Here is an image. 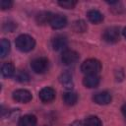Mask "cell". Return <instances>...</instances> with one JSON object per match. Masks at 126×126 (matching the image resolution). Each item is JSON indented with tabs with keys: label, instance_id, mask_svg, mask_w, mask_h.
<instances>
[{
	"label": "cell",
	"instance_id": "1",
	"mask_svg": "<svg viewBox=\"0 0 126 126\" xmlns=\"http://www.w3.org/2000/svg\"><path fill=\"white\" fill-rule=\"evenodd\" d=\"M16 47L22 52H29L33 49L35 45V41L33 37L29 34H21L15 40Z\"/></svg>",
	"mask_w": 126,
	"mask_h": 126
},
{
	"label": "cell",
	"instance_id": "2",
	"mask_svg": "<svg viewBox=\"0 0 126 126\" xmlns=\"http://www.w3.org/2000/svg\"><path fill=\"white\" fill-rule=\"evenodd\" d=\"M101 70V63L97 59L90 58L81 65V71L86 75H97Z\"/></svg>",
	"mask_w": 126,
	"mask_h": 126
},
{
	"label": "cell",
	"instance_id": "3",
	"mask_svg": "<svg viewBox=\"0 0 126 126\" xmlns=\"http://www.w3.org/2000/svg\"><path fill=\"white\" fill-rule=\"evenodd\" d=\"M31 68L36 74H44L49 69V61L45 57L34 58L31 62Z\"/></svg>",
	"mask_w": 126,
	"mask_h": 126
},
{
	"label": "cell",
	"instance_id": "4",
	"mask_svg": "<svg viewBox=\"0 0 126 126\" xmlns=\"http://www.w3.org/2000/svg\"><path fill=\"white\" fill-rule=\"evenodd\" d=\"M120 38V32L117 27H109L104 30L102 33V39L107 43H115Z\"/></svg>",
	"mask_w": 126,
	"mask_h": 126
},
{
	"label": "cell",
	"instance_id": "5",
	"mask_svg": "<svg viewBox=\"0 0 126 126\" xmlns=\"http://www.w3.org/2000/svg\"><path fill=\"white\" fill-rule=\"evenodd\" d=\"M12 96H13L14 100H16L17 102H21V103H28L32 98V94L28 90H24V89L16 90L13 93Z\"/></svg>",
	"mask_w": 126,
	"mask_h": 126
},
{
	"label": "cell",
	"instance_id": "6",
	"mask_svg": "<svg viewBox=\"0 0 126 126\" xmlns=\"http://www.w3.org/2000/svg\"><path fill=\"white\" fill-rule=\"evenodd\" d=\"M61 60L65 65H72L75 64L79 60V53L76 52L75 50L71 49H66L62 52L61 55Z\"/></svg>",
	"mask_w": 126,
	"mask_h": 126
},
{
	"label": "cell",
	"instance_id": "7",
	"mask_svg": "<svg viewBox=\"0 0 126 126\" xmlns=\"http://www.w3.org/2000/svg\"><path fill=\"white\" fill-rule=\"evenodd\" d=\"M55 91L50 88V87H45V88H42L40 91H39V94H38V96L40 98V100L42 102H50L52 101L54 98H55Z\"/></svg>",
	"mask_w": 126,
	"mask_h": 126
},
{
	"label": "cell",
	"instance_id": "8",
	"mask_svg": "<svg viewBox=\"0 0 126 126\" xmlns=\"http://www.w3.org/2000/svg\"><path fill=\"white\" fill-rule=\"evenodd\" d=\"M49 25L54 30H60V29H63L64 27H66L67 19L64 16L59 15V14L52 15V17L50 19V22H49Z\"/></svg>",
	"mask_w": 126,
	"mask_h": 126
},
{
	"label": "cell",
	"instance_id": "9",
	"mask_svg": "<svg viewBox=\"0 0 126 126\" xmlns=\"http://www.w3.org/2000/svg\"><path fill=\"white\" fill-rule=\"evenodd\" d=\"M111 99H112L111 94L108 92H99V93H96L93 96V100L96 104H99V105L108 104V103H110Z\"/></svg>",
	"mask_w": 126,
	"mask_h": 126
},
{
	"label": "cell",
	"instance_id": "10",
	"mask_svg": "<svg viewBox=\"0 0 126 126\" xmlns=\"http://www.w3.org/2000/svg\"><path fill=\"white\" fill-rule=\"evenodd\" d=\"M67 44H68V41H67V38L63 35H56L52 41H51V45H52V48L54 50H63L67 47Z\"/></svg>",
	"mask_w": 126,
	"mask_h": 126
},
{
	"label": "cell",
	"instance_id": "11",
	"mask_svg": "<svg viewBox=\"0 0 126 126\" xmlns=\"http://www.w3.org/2000/svg\"><path fill=\"white\" fill-rule=\"evenodd\" d=\"M100 82V78L98 75H86L83 79V84L86 88L92 89L98 86Z\"/></svg>",
	"mask_w": 126,
	"mask_h": 126
},
{
	"label": "cell",
	"instance_id": "12",
	"mask_svg": "<svg viewBox=\"0 0 126 126\" xmlns=\"http://www.w3.org/2000/svg\"><path fill=\"white\" fill-rule=\"evenodd\" d=\"M36 117L32 114H27L22 116L18 121V126H35Z\"/></svg>",
	"mask_w": 126,
	"mask_h": 126
},
{
	"label": "cell",
	"instance_id": "13",
	"mask_svg": "<svg viewBox=\"0 0 126 126\" xmlns=\"http://www.w3.org/2000/svg\"><path fill=\"white\" fill-rule=\"evenodd\" d=\"M59 81L61 83V85L67 89V90H71L73 88V80H72V75L69 72H64L60 75L59 77Z\"/></svg>",
	"mask_w": 126,
	"mask_h": 126
},
{
	"label": "cell",
	"instance_id": "14",
	"mask_svg": "<svg viewBox=\"0 0 126 126\" xmlns=\"http://www.w3.org/2000/svg\"><path fill=\"white\" fill-rule=\"evenodd\" d=\"M87 16H88L89 21H90L91 23H93V24H99V23H101L102 20H103V15H102L99 11L94 10V9L90 10V11L88 12Z\"/></svg>",
	"mask_w": 126,
	"mask_h": 126
},
{
	"label": "cell",
	"instance_id": "15",
	"mask_svg": "<svg viewBox=\"0 0 126 126\" xmlns=\"http://www.w3.org/2000/svg\"><path fill=\"white\" fill-rule=\"evenodd\" d=\"M15 72H16L15 66L12 62H6L1 67V74L4 78H9V77L14 76Z\"/></svg>",
	"mask_w": 126,
	"mask_h": 126
},
{
	"label": "cell",
	"instance_id": "16",
	"mask_svg": "<svg viewBox=\"0 0 126 126\" xmlns=\"http://www.w3.org/2000/svg\"><path fill=\"white\" fill-rule=\"evenodd\" d=\"M63 101L66 105L72 106L74 104H76V102L78 101V95L76 93L74 92H66L63 94Z\"/></svg>",
	"mask_w": 126,
	"mask_h": 126
},
{
	"label": "cell",
	"instance_id": "17",
	"mask_svg": "<svg viewBox=\"0 0 126 126\" xmlns=\"http://www.w3.org/2000/svg\"><path fill=\"white\" fill-rule=\"evenodd\" d=\"M53 14L49 13V12H40L39 14L36 15V22L38 25H43V24H47L50 22V19L52 17Z\"/></svg>",
	"mask_w": 126,
	"mask_h": 126
},
{
	"label": "cell",
	"instance_id": "18",
	"mask_svg": "<svg viewBox=\"0 0 126 126\" xmlns=\"http://www.w3.org/2000/svg\"><path fill=\"white\" fill-rule=\"evenodd\" d=\"M10 41L6 38H2L1 39V43H0V56L1 58H4L8 55V53L10 52Z\"/></svg>",
	"mask_w": 126,
	"mask_h": 126
},
{
	"label": "cell",
	"instance_id": "19",
	"mask_svg": "<svg viewBox=\"0 0 126 126\" xmlns=\"http://www.w3.org/2000/svg\"><path fill=\"white\" fill-rule=\"evenodd\" d=\"M13 77L17 82H20V83H26V82H29L30 80L29 74L24 70H16Z\"/></svg>",
	"mask_w": 126,
	"mask_h": 126
},
{
	"label": "cell",
	"instance_id": "20",
	"mask_svg": "<svg viewBox=\"0 0 126 126\" xmlns=\"http://www.w3.org/2000/svg\"><path fill=\"white\" fill-rule=\"evenodd\" d=\"M84 126H102V123L97 116L91 115L85 119Z\"/></svg>",
	"mask_w": 126,
	"mask_h": 126
},
{
	"label": "cell",
	"instance_id": "21",
	"mask_svg": "<svg viewBox=\"0 0 126 126\" xmlns=\"http://www.w3.org/2000/svg\"><path fill=\"white\" fill-rule=\"evenodd\" d=\"M73 29L77 32H84L87 31V25L84 21L79 20V21H76L73 23Z\"/></svg>",
	"mask_w": 126,
	"mask_h": 126
},
{
	"label": "cell",
	"instance_id": "22",
	"mask_svg": "<svg viewBox=\"0 0 126 126\" xmlns=\"http://www.w3.org/2000/svg\"><path fill=\"white\" fill-rule=\"evenodd\" d=\"M58 4L65 9H73L75 7V5L77 4V2L76 1H70V0L69 1H59Z\"/></svg>",
	"mask_w": 126,
	"mask_h": 126
},
{
	"label": "cell",
	"instance_id": "23",
	"mask_svg": "<svg viewBox=\"0 0 126 126\" xmlns=\"http://www.w3.org/2000/svg\"><path fill=\"white\" fill-rule=\"evenodd\" d=\"M12 5H13V2L10 0H1V2H0V6H1L2 10L10 9L12 7Z\"/></svg>",
	"mask_w": 126,
	"mask_h": 126
},
{
	"label": "cell",
	"instance_id": "24",
	"mask_svg": "<svg viewBox=\"0 0 126 126\" xmlns=\"http://www.w3.org/2000/svg\"><path fill=\"white\" fill-rule=\"evenodd\" d=\"M70 126H84V122L77 120V121H74L72 124H70Z\"/></svg>",
	"mask_w": 126,
	"mask_h": 126
},
{
	"label": "cell",
	"instance_id": "25",
	"mask_svg": "<svg viewBox=\"0 0 126 126\" xmlns=\"http://www.w3.org/2000/svg\"><path fill=\"white\" fill-rule=\"evenodd\" d=\"M121 111H122L123 116H124V117H125V119H126V102L122 105V107H121Z\"/></svg>",
	"mask_w": 126,
	"mask_h": 126
},
{
	"label": "cell",
	"instance_id": "26",
	"mask_svg": "<svg viewBox=\"0 0 126 126\" xmlns=\"http://www.w3.org/2000/svg\"><path fill=\"white\" fill-rule=\"evenodd\" d=\"M123 35H124V37H125V39H126V28L123 30Z\"/></svg>",
	"mask_w": 126,
	"mask_h": 126
}]
</instances>
